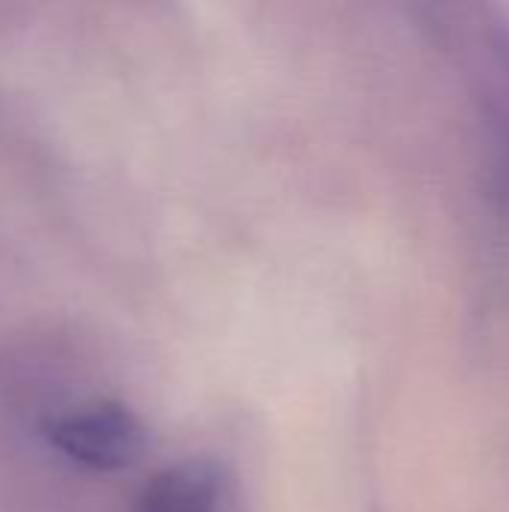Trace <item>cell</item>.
Masks as SVG:
<instances>
[{"label": "cell", "mask_w": 509, "mask_h": 512, "mask_svg": "<svg viewBox=\"0 0 509 512\" xmlns=\"http://www.w3.org/2000/svg\"><path fill=\"white\" fill-rule=\"evenodd\" d=\"M132 504V512H219L222 480L210 462H174L156 471Z\"/></svg>", "instance_id": "cell-2"}, {"label": "cell", "mask_w": 509, "mask_h": 512, "mask_svg": "<svg viewBox=\"0 0 509 512\" xmlns=\"http://www.w3.org/2000/svg\"><path fill=\"white\" fill-rule=\"evenodd\" d=\"M45 438L72 465L96 474L126 471L147 450L141 420L114 399H93L54 414L45 426Z\"/></svg>", "instance_id": "cell-1"}]
</instances>
